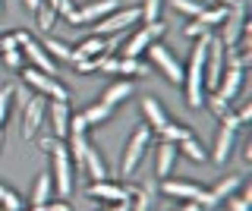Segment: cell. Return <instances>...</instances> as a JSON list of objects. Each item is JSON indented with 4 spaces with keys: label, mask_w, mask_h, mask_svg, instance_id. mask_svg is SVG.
Masks as SVG:
<instances>
[{
    "label": "cell",
    "mask_w": 252,
    "mask_h": 211,
    "mask_svg": "<svg viewBox=\"0 0 252 211\" xmlns=\"http://www.w3.org/2000/svg\"><path fill=\"white\" fill-rule=\"evenodd\" d=\"M208 41L211 35H199L192 54H189V63L183 66V91H186V104L192 111H199L205 98H208V91H205V51H208Z\"/></svg>",
    "instance_id": "cell-1"
},
{
    "label": "cell",
    "mask_w": 252,
    "mask_h": 211,
    "mask_svg": "<svg viewBox=\"0 0 252 211\" xmlns=\"http://www.w3.org/2000/svg\"><path fill=\"white\" fill-rule=\"evenodd\" d=\"M152 151V129L142 123V126L132 129V136L126 139L123 145V154H120V174L123 177H132L136 174V167L142 164V158Z\"/></svg>",
    "instance_id": "cell-2"
},
{
    "label": "cell",
    "mask_w": 252,
    "mask_h": 211,
    "mask_svg": "<svg viewBox=\"0 0 252 211\" xmlns=\"http://www.w3.org/2000/svg\"><path fill=\"white\" fill-rule=\"evenodd\" d=\"M142 22V10L139 6H117L114 13H107L104 19H98L94 22V35H101V38H110V35H123L126 29H132V26H139Z\"/></svg>",
    "instance_id": "cell-3"
},
{
    "label": "cell",
    "mask_w": 252,
    "mask_h": 211,
    "mask_svg": "<svg viewBox=\"0 0 252 211\" xmlns=\"http://www.w3.org/2000/svg\"><path fill=\"white\" fill-rule=\"evenodd\" d=\"M47 120V98L44 95H32V98H22V114H19V132L22 139H35L41 132Z\"/></svg>",
    "instance_id": "cell-4"
},
{
    "label": "cell",
    "mask_w": 252,
    "mask_h": 211,
    "mask_svg": "<svg viewBox=\"0 0 252 211\" xmlns=\"http://www.w3.org/2000/svg\"><path fill=\"white\" fill-rule=\"evenodd\" d=\"M22 79H26V85H32L38 95H44L47 101H69V89L51 73H41V69H35V66H22Z\"/></svg>",
    "instance_id": "cell-5"
},
{
    "label": "cell",
    "mask_w": 252,
    "mask_h": 211,
    "mask_svg": "<svg viewBox=\"0 0 252 211\" xmlns=\"http://www.w3.org/2000/svg\"><path fill=\"white\" fill-rule=\"evenodd\" d=\"M164 32H167V29H164V22H161V19H158V22H145V26H139L136 32L126 38L123 48H117V51H120L123 57H142V54L148 51V44L161 41V35H164Z\"/></svg>",
    "instance_id": "cell-6"
},
{
    "label": "cell",
    "mask_w": 252,
    "mask_h": 211,
    "mask_svg": "<svg viewBox=\"0 0 252 211\" xmlns=\"http://www.w3.org/2000/svg\"><path fill=\"white\" fill-rule=\"evenodd\" d=\"M148 63L161 69V76L167 82L173 85H183V63H180L177 57H173V51L167 48V44H161V41H155V44H148Z\"/></svg>",
    "instance_id": "cell-7"
},
{
    "label": "cell",
    "mask_w": 252,
    "mask_h": 211,
    "mask_svg": "<svg viewBox=\"0 0 252 211\" xmlns=\"http://www.w3.org/2000/svg\"><path fill=\"white\" fill-rule=\"evenodd\" d=\"M132 192H136V186L117 183V180H94V183H89V189H85L89 199L104 202V205H114V202H132Z\"/></svg>",
    "instance_id": "cell-8"
},
{
    "label": "cell",
    "mask_w": 252,
    "mask_h": 211,
    "mask_svg": "<svg viewBox=\"0 0 252 211\" xmlns=\"http://www.w3.org/2000/svg\"><path fill=\"white\" fill-rule=\"evenodd\" d=\"M117 6H120V0H89L85 6H79L66 16V22L73 29H85V26H94L98 19H104L107 13H114Z\"/></svg>",
    "instance_id": "cell-9"
},
{
    "label": "cell",
    "mask_w": 252,
    "mask_h": 211,
    "mask_svg": "<svg viewBox=\"0 0 252 211\" xmlns=\"http://www.w3.org/2000/svg\"><path fill=\"white\" fill-rule=\"evenodd\" d=\"M224 44L220 38H211L208 41V51H205V91H215L220 76H224Z\"/></svg>",
    "instance_id": "cell-10"
},
{
    "label": "cell",
    "mask_w": 252,
    "mask_h": 211,
    "mask_svg": "<svg viewBox=\"0 0 252 211\" xmlns=\"http://www.w3.org/2000/svg\"><path fill=\"white\" fill-rule=\"evenodd\" d=\"M246 3H236L227 10V16L224 22H220V44L224 48H233L236 41H240V35H243V29H246Z\"/></svg>",
    "instance_id": "cell-11"
},
{
    "label": "cell",
    "mask_w": 252,
    "mask_h": 211,
    "mask_svg": "<svg viewBox=\"0 0 252 211\" xmlns=\"http://www.w3.org/2000/svg\"><path fill=\"white\" fill-rule=\"evenodd\" d=\"M243 82H246V69H240V66H224V76H220V82H218V89L211 91V95H218L220 101H230L243 91Z\"/></svg>",
    "instance_id": "cell-12"
},
{
    "label": "cell",
    "mask_w": 252,
    "mask_h": 211,
    "mask_svg": "<svg viewBox=\"0 0 252 211\" xmlns=\"http://www.w3.org/2000/svg\"><path fill=\"white\" fill-rule=\"evenodd\" d=\"M69 117H73V111H69V101H51V104H47V120L44 123H51V136L66 139Z\"/></svg>",
    "instance_id": "cell-13"
},
{
    "label": "cell",
    "mask_w": 252,
    "mask_h": 211,
    "mask_svg": "<svg viewBox=\"0 0 252 211\" xmlns=\"http://www.w3.org/2000/svg\"><path fill=\"white\" fill-rule=\"evenodd\" d=\"M161 192L167 195V199H177V202H195V195L202 192L199 183H192V180H161Z\"/></svg>",
    "instance_id": "cell-14"
},
{
    "label": "cell",
    "mask_w": 252,
    "mask_h": 211,
    "mask_svg": "<svg viewBox=\"0 0 252 211\" xmlns=\"http://www.w3.org/2000/svg\"><path fill=\"white\" fill-rule=\"evenodd\" d=\"M142 117H145V126L152 129V132H161L164 126L170 123V114L164 111V104L158 98H142Z\"/></svg>",
    "instance_id": "cell-15"
},
{
    "label": "cell",
    "mask_w": 252,
    "mask_h": 211,
    "mask_svg": "<svg viewBox=\"0 0 252 211\" xmlns=\"http://www.w3.org/2000/svg\"><path fill=\"white\" fill-rule=\"evenodd\" d=\"M82 177H89L92 183L94 180H107L110 177V170H107V164L104 158H101V151L89 142V148H85V161H82Z\"/></svg>",
    "instance_id": "cell-16"
},
{
    "label": "cell",
    "mask_w": 252,
    "mask_h": 211,
    "mask_svg": "<svg viewBox=\"0 0 252 211\" xmlns=\"http://www.w3.org/2000/svg\"><path fill=\"white\" fill-rule=\"evenodd\" d=\"M177 145L173 142H161L155 148V174H158V180H167L170 177V170H173V164H177Z\"/></svg>",
    "instance_id": "cell-17"
},
{
    "label": "cell",
    "mask_w": 252,
    "mask_h": 211,
    "mask_svg": "<svg viewBox=\"0 0 252 211\" xmlns=\"http://www.w3.org/2000/svg\"><path fill=\"white\" fill-rule=\"evenodd\" d=\"M129 95H132V79H120V82H110L107 89L101 91V98H98V101L117 111V107H120V104H123V101L129 98Z\"/></svg>",
    "instance_id": "cell-18"
},
{
    "label": "cell",
    "mask_w": 252,
    "mask_h": 211,
    "mask_svg": "<svg viewBox=\"0 0 252 211\" xmlns=\"http://www.w3.org/2000/svg\"><path fill=\"white\" fill-rule=\"evenodd\" d=\"M233 145H236V129H230V126H224V123H220V129H218V139H215V151H211V158H215L218 164H227V158L233 154Z\"/></svg>",
    "instance_id": "cell-19"
},
{
    "label": "cell",
    "mask_w": 252,
    "mask_h": 211,
    "mask_svg": "<svg viewBox=\"0 0 252 211\" xmlns=\"http://www.w3.org/2000/svg\"><path fill=\"white\" fill-rule=\"evenodd\" d=\"M98 54H107V38H101V35L85 38L79 48H73V66H76V63H82V60L98 57Z\"/></svg>",
    "instance_id": "cell-20"
},
{
    "label": "cell",
    "mask_w": 252,
    "mask_h": 211,
    "mask_svg": "<svg viewBox=\"0 0 252 211\" xmlns=\"http://www.w3.org/2000/svg\"><path fill=\"white\" fill-rule=\"evenodd\" d=\"M155 199H158V186L155 183H142V186H136V192H132L129 211H152Z\"/></svg>",
    "instance_id": "cell-21"
},
{
    "label": "cell",
    "mask_w": 252,
    "mask_h": 211,
    "mask_svg": "<svg viewBox=\"0 0 252 211\" xmlns=\"http://www.w3.org/2000/svg\"><path fill=\"white\" fill-rule=\"evenodd\" d=\"M177 154H183V158L192 161V164H205V161H208V151L202 148V142L195 136H186L183 142H177Z\"/></svg>",
    "instance_id": "cell-22"
},
{
    "label": "cell",
    "mask_w": 252,
    "mask_h": 211,
    "mask_svg": "<svg viewBox=\"0 0 252 211\" xmlns=\"http://www.w3.org/2000/svg\"><path fill=\"white\" fill-rule=\"evenodd\" d=\"M51 192H54V180H51V170L35 177V186H32V205H44L51 202Z\"/></svg>",
    "instance_id": "cell-23"
},
{
    "label": "cell",
    "mask_w": 252,
    "mask_h": 211,
    "mask_svg": "<svg viewBox=\"0 0 252 211\" xmlns=\"http://www.w3.org/2000/svg\"><path fill=\"white\" fill-rule=\"evenodd\" d=\"M243 183H246V177H243V174H233V177L218 180V186H215L211 192H215V199H218V202H227L230 195H236V189H243Z\"/></svg>",
    "instance_id": "cell-24"
},
{
    "label": "cell",
    "mask_w": 252,
    "mask_h": 211,
    "mask_svg": "<svg viewBox=\"0 0 252 211\" xmlns=\"http://www.w3.org/2000/svg\"><path fill=\"white\" fill-rule=\"evenodd\" d=\"M82 117L89 120V126H107L110 120H114V107H107V104H101V101H94L92 107H85Z\"/></svg>",
    "instance_id": "cell-25"
},
{
    "label": "cell",
    "mask_w": 252,
    "mask_h": 211,
    "mask_svg": "<svg viewBox=\"0 0 252 211\" xmlns=\"http://www.w3.org/2000/svg\"><path fill=\"white\" fill-rule=\"evenodd\" d=\"M41 44H44V51L51 54L54 60H63V63H73V48H69L66 41H60V38H51V35H47Z\"/></svg>",
    "instance_id": "cell-26"
},
{
    "label": "cell",
    "mask_w": 252,
    "mask_h": 211,
    "mask_svg": "<svg viewBox=\"0 0 252 211\" xmlns=\"http://www.w3.org/2000/svg\"><path fill=\"white\" fill-rule=\"evenodd\" d=\"M0 208H10V211H26V202H22V195L13 189V186H6L3 180H0Z\"/></svg>",
    "instance_id": "cell-27"
},
{
    "label": "cell",
    "mask_w": 252,
    "mask_h": 211,
    "mask_svg": "<svg viewBox=\"0 0 252 211\" xmlns=\"http://www.w3.org/2000/svg\"><path fill=\"white\" fill-rule=\"evenodd\" d=\"M16 85H3L0 89V132H3L6 120H10V111H13V101H16Z\"/></svg>",
    "instance_id": "cell-28"
},
{
    "label": "cell",
    "mask_w": 252,
    "mask_h": 211,
    "mask_svg": "<svg viewBox=\"0 0 252 211\" xmlns=\"http://www.w3.org/2000/svg\"><path fill=\"white\" fill-rule=\"evenodd\" d=\"M158 136H161L164 142H173V145H177V142H183L186 136H192V129H189L186 123H173V120H170L167 126H164L161 132H158Z\"/></svg>",
    "instance_id": "cell-29"
},
{
    "label": "cell",
    "mask_w": 252,
    "mask_h": 211,
    "mask_svg": "<svg viewBox=\"0 0 252 211\" xmlns=\"http://www.w3.org/2000/svg\"><path fill=\"white\" fill-rule=\"evenodd\" d=\"M35 19H38V29L51 35L54 22H57V10H54L51 3H44V0H41V6H38V10H35Z\"/></svg>",
    "instance_id": "cell-30"
},
{
    "label": "cell",
    "mask_w": 252,
    "mask_h": 211,
    "mask_svg": "<svg viewBox=\"0 0 252 211\" xmlns=\"http://www.w3.org/2000/svg\"><path fill=\"white\" fill-rule=\"evenodd\" d=\"M170 6H173L177 13H183V16L195 19V16H199V13L205 10V6H208V3H205V0H170Z\"/></svg>",
    "instance_id": "cell-31"
},
{
    "label": "cell",
    "mask_w": 252,
    "mask_h": 211,
    "mask_svg": "<svg viewBox=\"0 0 252 211\" xmlns=\"http://www.w3.org/2000/svg\"><path fill=\"white\" fill-rule=\"evenodd\" d=\"M249 205H252V189L243 183V192L230 195V199H227V208H230V211H249Z\"/></svg>",
    "instance_id": "cell-32"
},
{
    "label": "cell",
    "mask_w": 252,
    "mask_h": 211,
    "mask_svg": "<svg viewBox=\"0 0 252 211\" xmlns=\"http://www.w3.org/2000/svg\"><path fill=\"white\" fill-rule=\"evenodd\" d=\"M161 6H164V0H142V22H158L161 19Z\"/></svg>",
    "instance_id": "cell-33"
},
{
    "label": "cell",
    "mask_w": 252,
    "mask_h": 211,
    "mask_svg": "<svg viewBox=\"0 0 252 211\" xmlns=\"http://www.w3.org/2000/svg\"><path fill=\"white\" fill-rule=\"evenodd\" d=\"M89 120H85V117L82 114H73V117H69V132H66V136H89Z\"/></svg>",
    "instance_id": "cell-34"
},
{
    "label": "cell",
    "mask_w": 252,
    "mask_h": 211,
    "mask_svg": "<svg viewBox=\"0 0 252 211\" xmlns=\"http://www.w3.org/2000/svg\"><path fill=\"white\" fill-rule=\"evenodd\" d=\"M0 57H3V63L10 66V69H22V66H26V57H22L19 48H16V51H3Z\"/></svg>",
    "instance_id": "cell-35"
},
{
    "label": "cell",
    "mask_w": 252,
    "mask_h": 211,
    "mask_svg": "<svg viewBox=\"0 0 252 211\" xmlns=\"http://www.w3.org/2000/svg\"><path fill=\"white\" fill-rule=\"evenodd\" d=\"M29 211H73V205H69V202H44V205H32Z\"/></svg>",
    "instance_id": "cell-36"
},
{
    "label": "cell",
    "mask_w": 252,
    "mask_h": 211,
    "mask_svg": "<svg viewBox=\"0 0 252 211\" xmlns=\"http://www.w3.org/2000/svg\"><path fill=\"white\" fill-rule=\"evenodd\" d=\"M205 104H208V107H211V114H215V117H224L227 111H230V104H227V101H220L218 95H211V98H205Z\"/></svg>",
    "instance_id": "cell-37"
},
{
    "label": "cell",
    "mask_w": 252,
    "mask_h": 211,
    "mask_svg": "<svg viewBox=\"0 0 252 211\" xmlns=\"http://www.w3.org/2000/svg\"><path fill=\"white\" fill-rule=\"evenodd\" d=\"M236 117H240V126H249V120H252V101H243V107L236 111Z\"/></svg>",
    "instance_id": "cell-38"
},
{
    "label": "cell",
    "mask_w": 252,
    "mask_h": 211,
    "mask_svg": "<svg viewBox=\"0 0 252 211\" xmlns=\"http://www.w3.org/2000/svg\"><path fill=\"white\" fill-rule=\"evenodd\" d=\"M180 211H205V208H199L195 202H183V208H180Z\"/></svg>",
    "instance_id": "cell-39"
},
{
    "label": "cell",
    "mask_w": 252,
    "mask_h": 211,
    "mask_svg": "<svg viewBox=\"0 0 252 211\" xmlns=\"http://www.w3.org/2000/svg\"><path fill=\"white\" fill-rule=\"evenodd\" d=\"M22 3H26V6H29V10H32V13H35V10H38V6H41V0H22Z\"/></svg>",
    "instance_id": "cell-40"
},
{
    "label": "cell",
    "mask_w": 252,
    "mask_h": 211,
    "mask_svg": "<svg viewBox=\"0 0 252 211\" xmlns=\"http://www.w3.org/2000/svg\"><path fill=\"white\" fill-rule=\"evenodd\" d=\"M243 158H246V161H252V142H246V145H243Z\"/></svg>",
    "instance_id": "cell-41"
},
{
    "label": "cell",
    "mask_w": 252,
    "mask_h": 211,
    "mask_svg": "<svg viewBox=\"0 0 252 211\" xmlns=\"http://www.w3.org/2000/svg\"><path fill=\"white\" fill-rule=\"evenodd\" d=\"M215 3H220V6H236V3H243V0H215Z\"/></svg>",
    "instance_id": "cell-42"
},
{
    "label": "cell",
    "mask_w": 252,
    "mask_h": 211,
    "mask_svg": "<svg viewBox=\"0 0 252 211\" xmlns=\"http://www.w3.org/2000/svg\"><path fill=\"white\" fill-rule=\"evenodd\" d=\"M0 151H3V132H0Z\"/></svg>",
    "instance_id": "cell-43"
},
{
    "label": "cell",
    "mask_w": 252,
    "mask_h": 211,
    "mask_svg": "<svg viewBox=\"0 0 252 211\" xmlns=\"http://www.w3.org/2000/svg\"><path fill=\"white\" fill-rule=\"evenodd\" d=\"M0 13H3V0H0Z\"/></svg>",
    "instance_id": "cell-44"
},
{
    "label": "cell",
    "mask_w": 252,
    "mask_h": 211,
    "mask_svg": "<svg viewBox=\"0 0 252 211\" xmlns=\"http://www.w3.org/2000/svg\"><path fill=\"white\" fill-rule=\"evenodd\" d=\"M0 211H10V208H0Z\"/></svg>",
    "instance_id": "cell-45"
}]
</instances>
